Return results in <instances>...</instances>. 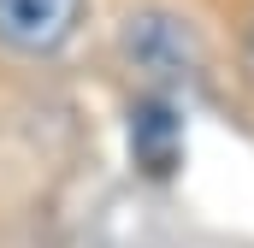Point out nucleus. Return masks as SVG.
I'll use <instances>...</instances> for the list:
<instances>
[{
  "label": "nucleus",
  "mask_w": 254,
  "mask_h": 248,
  "mask_svg": "<svg viewBox=\"0 0 254 248\" xmlns=\"http://www.w3.org/2000/svg\"><path fill=\"white\" fill-rule=\"evenodd\" d=\"M119 65L136 77V95H166V101H201L219 77V54H213V36L207 24L172 6V0H148V6H130L119 18Z\"/></svg>",
  "instance_id": "f257e3e1"
},
{
  "label": "nucleus",
  "mask_w": 254,
  "mask_h": 248,
  "mask_svg": "<svg viewBox=\"0 0 254 248\" xmlns=\"http://www.w3.org/2000/svg\"><path fill=\"white\" fill-rule=\"evenodd\" d=\"M89 24V0H0V48L18 60H54Z\"/></svg>",
  "instance_id": "f03ea898"
},
{
  "label": "nucleus",
  "mask_w": 254,
  "mask_h": 248,
  "mask_svg": "<svg viewBox=\"0 0 254 248\" xmlns=\"http://www.w3.org/2000/svg\"><path fill=\"white\" fill-rule=\"evenodd\" d=\"M184 130H190V107L166 101V95H130L125 113V142H130V166L148 184H166L184 166Z\"/></svg>",
  "instance_id": "7ed1b4c3"
},
{
  "label": "nucleus",
  "mask_w": 254,
  "mask_h": 248,
  "mask_svg": "<svg viewBox=\"0 0 254 248\" xmlns=\"http://www.w3.org/2000/svg\"><path fill=\"white\" fill-rule=\"evenodd\" d=\"M237 83L254 101V0H249V12H243V30H237Z\"/></svg>",
  "instance_id": "20e7f679"
}]
</instances>
